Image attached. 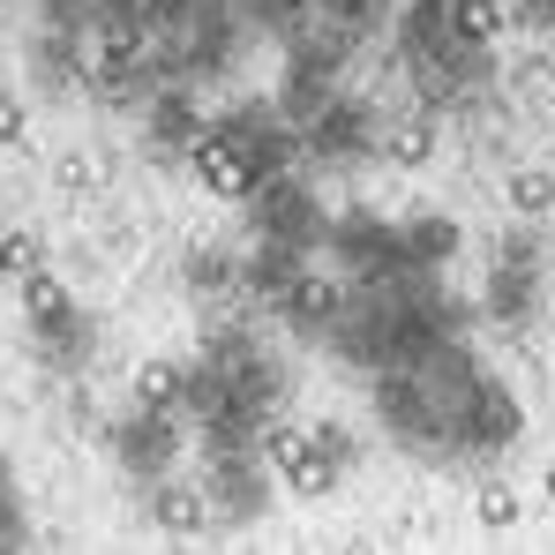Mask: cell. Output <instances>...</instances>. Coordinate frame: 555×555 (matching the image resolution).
Here are the masks:
<instances>
[{
  "label": "cell",
  "mask_w": 555,
  "mask_h": 555,
  "mask_svg": "<svg viewBox=\"0 0 555 555\" xmlns=\"http://www.w3.org/2000/svg\"><path fill=\"white\" fill-rule=\"evenodd\" d=\"M98 15V0H46V30H83Z\"/></svg>",
  "instance_id": "d4e9b609"
},
{
  "label": "cell",
  "mask_w": 555,
  "mask_h": 555,
  "mask_svg": "<svg viewBox=\"0 0 555 555\" xmlns=\"http://www.w3.org/2000/svg\"><path fill=\"white\" fill-rule=\"evenodd\" d=\"M23 503H15V473H8V459H0V548H23Z\"/></svg>",
  "instance_id": "44dd1931"
},
{
  "label": "cell",
  "mask_w": 555,
  "mask_h": 555,
  "mask_svg": "<svg viewBox=\"0 0 555 555\" xmlns=\"http://www.w3.org/2000/svg\"><path fill=\"white\" fill-rule=\"evenodd\" d=\"M443 23H451V38L459 46H495V30H503V0H443Z\"/></svg>",
  "instance_id": "5bb4252c"
},
{
  "label": "cell",
  "mask_w": 555,
  "mask_h": 555,
  "mask_svg": "<svg viewBox=\"0 0 555 555\" xmlns=\"http://www.w3.org/2000/svg\"><path fill=\"white\" fill-rule=\"evenodd\" d=\"M15 285H23V315H30V331H38V323H61V315L76 308V300H68V285L46 271V263H38V271H23Z\"/></svg>",
  "instance_id": "2e32d148"
},
{
  "label": "cell",
  "mask_w": 555,
  "mask_h": 555,
  "mask_svg": "<svg viewBox=\"0 0 555 555\" xmlns=\"http://www.w3.org/2000/svg\"><path fill=\"white\" fill-rule=\"evenodd\" d=\"M375 151H383L390 166H428V158H436V113L421 105V113H405V120H383V128H375Z\"/></svg>",
  "instance_id": "8fae6325"
},
{
  "label": "cell",
  "mask_w": 555,
  "mask_h": 555,
  "mask_svg": "<svg viewBox=\"0 0 555 555\" xmlns=\"http://www.w3.org/2000/svg\"><path fill=\"white\" fill-rule=\"evenodd\" d=\"M503 203H511L518 218H548V210H555V173H511Z\"/></svg>",
  "instance_id": "d6986e66"
},
{
  "label": "cell",
  "mask_w": 555,
  "mask_h": 555,
  "mask_svg": "<svg viewBox=\"0 0 555 555\" xmlns=\"http://www.w3.org/2000/svg\"><path fill=\"white\" fill-rule=\"evenodd\" d=\"M300 271H308V256H300V248H285V241H263V248H256V263L241 271V285H248L256 300H271V308H278V293H285V285H293Z\"/></svg>",
  "instance_id": "4fadbf2b"
},
{
  "label": "cell",
  "mask_w": 555,
  "mask_h": 555,
  "mask_svg": "<svg viewBox=\"0 0 555 555\" xmlns=\"http://www.w3.org/2000/svg\"><path fill=\"white\" fill-rule=\"evenodd\" d=\"M113 459L120 473H135V480H166L173 459H181V436H173V413H128L120 428H113Z\"/></svg>",
  "instance_id": "52a82bcc"
},
{
  "label": "cell",
  "mask_w": 555,
  "mask_h": 555,
  "mask_svg": "<svg viewBox=\"0 0 555 555\" xmlns=\"http://www.w3.org/2000/svg\"><path fill=\"white\" fill-rule=\"evenodd\" d=\"M38 353H46L53 369H76V361L91 353V323H83V308H68L61 323H38Z\"/></svg>",
  "instance_id": "9a60e30c"
},
{
  "label": "cell",
  "mask_w": 555,
  "mask_h": 555,
  "mask_svg": "<svg viewBox=\"0 0 555 555\" xmlns=\"http://www.w3.org/2000/svg\"><path fill=\"white\" fill-rule=\"evenodd\" d=\"M548 503H555V465H548Z\"/></svg>",
  "instance_id": "f546056e"
},
{
  "label": "cell",
  "mask_w": 555,
  "mask_h": 555,
  "mask_svg": "<svg viewBox=\"0 0 555 555\" xmlns=\"http://www.w3.org/2000/svg\"><path fill=\"white\" fill-rule=\"evenodd\" d=\"M518 428H526V413H518V398L503 390V383H473L459 405V459H495V451H511L518 443Z\"/></svg>",
  "instance_id": "5b68a950"
},
{
  "label": "cell",
  "mask_w": 555,
  "mask_h": 555,
  "mask_svg": "<svg viewBox=\"0 0 555 555\" xmlns=\"http://www.w3.org/2000/svg\"><path fill=\"white\" fill-rule=\"evenodd\" d=\"M256 451L278 465V480H285L293 495H331V480H338V465L323 459V443L300 436V428H285V421H263V428H256Z\"/></svg>",
  "instance_id": "8992f818"
},
{
  "label": "cell",
  "mask_w": 555,
  "mask_h": 555,
  "mask_svg": "<svg viewBox=\"0 0 555 555\" xmlns=\"http://www.w3.org/2000/svg\"><path fill=\"white\" fill-rule=\"evenodd\" d=\"M511 15H518L526 30H555V0H511Z\"/></svg>",
  "instance_id": "83f0119b"
},
{
  "label": "cell",
  "mask_w": 555,
  "mask_h": 555,
  "mask_svg": "<svg viewBox=\"0 0 555 555\" xmlns=\"http://www.w3.org/2000/svg\"><path fill=\"white\" fill-rule=\"evenodd\" d=\"M338 308H346V285L323 271H300L285 293H278V315L293 323V331H308V338H323L331 323H338Z\"/></svg>",
  "instance_id": "9c48e42d"
},
{
  "label": "cell",
  "mask_w": 555,
  "mask_h": 555,
  "mask_svg": "<svg viewBox=\"0 0 555 555\" xmlns=\"http://www.w3.org/2000/svg\"><path fill=\"white\" fill-rule=\"evenodd\" d=\"M195 135H203L195 98L188 91H151V143H158V151H188Z\"/></svg>",
  "instance_id": "7c38bea8"
},
{
  "label": "cell",
  "mask_w": 555,
  "mask_h": 555,
  "mask_svg": "<svg viewBox=\"0 0 555 555\" xmlns=\"http://www.w3.org/2000/svg\"><path fill=\"white\" fill-rule=\"evenodd\" d=\"M315 443H323V459L338 465V473L353 465V436H346V428H315Z\"/></svg>",
  "instance_id": "4316f807"
},
{
  "label": "cell",
  "mask_w": 555,
  "mask_h": 555,
  "mask_svg": "<svg viewBox=\"0 0 555 555\" xmlns=\"http://www.w3.org/2000/svg\"><path fill=\"white\" fill-rule=\"evenodd\" d=\"M8 143H23V98L15 91H0V151Z\"/></svg>",
  "instance_id": "484cf974"
},
{
  "label": "cell",
  "mask_w": 555,
  "mask_h": 555,
  "mask_svg": "<svg viewBox=\"0 0 555 555\" xmlns=\"http://www.w3.org/2000/svg\"><path fill=\"white\" fill-rule=\"evenodd\" d=\"M98 8H105V15H143L151 0H98Z\"/></svg>",
  "instance_id": "f1b7e54d"
},
{
  "label": "cell",
  "mask_w": 555,
  "mask_h": 555,
  "mask_svg": "<svg viewBox=\"0 0 555 555\" xmlns=\"http://www.w3.org/2000/svg\"><path fill=\"white\" fill-rule=\"evenodd\" d=\"M181 390H188V369H173V361L135 369V405L143 413H181Z\"/></svg>",
  "instance_id": "e0dca14e"
},
{
  "label": "cell",
  "mask_w": 555,
  "mask_h": 555,
  "mask_svg": "<svg viewBox=\"0 0 555 555\" xmlns=\"http://www.w3.org/2000/svg\"><path fill=\"white\" fill-rule=\"evenodd\" d=\"M188 158H195V173L210 195H225V203H248L256 181H263V166H256V143H248V128L241 120H218V128H203L195 143H188Z\"/></svg>",
  "instance_id": "3957f363"
},
{
  "label": "cell",
  "mask_w": 555,
  "mask_h": 555,
  "mask_svg": "<svg viewBox=\"0 0 555 555\" xmlns=\"http://www.w3.org/2000/svg\"><path fill=\"white\" fill-rule=\"evenodd\" d=\"M375 128H383V120H375L369 98H346V91H338L315 120H300V151H308V158H323V166H346V158L375 151Z\"/></svg>",
  "instance_id": "277c9868"
},
{
  "label": "cell",
  "mask_w": 555,
  "mask_h": 555,
  "mask_svg": "<svg viewBox=\"0 0 555 555\" xmlns=\"http://www.w3.org/2000/svg\"><path fill=\"white\" fill-rule=\"evenodd\" d=\"M188 285H195V293H225V285H233V256H218V248L188 256Z\"/></svg>",
  "instance_id": "ffe728a7"
},
{
  "label": "cell",
  "mask_w": 555,
  "mask_h": 555,
  "mask_svg": "<svg viewBox=\"0 0 555 555\" xmlns=\"http://www.w3.org/2000/svg\"><path fill=\"white\" fill-rule=\"evenodd\" d=\"M38 263H46V248H38V233H8V241H0V271H8V278L38 271Z\"/></svg>",
  "instance_id": "7402d4cb"
},
{
  "label": "cell",
  "mask_w": 555,
  "mask_h": 555,
  "mask_svg": "<svg viewBox=\"0 0 555 555\" xmlns=\"http://www.w3.org/2000/svg\"><path fill=\"white\" fill-rule=\"evenodd\" d=\"M248 203H256V241H285V248L315 256V241H323V210H315V195H308L300 173H263Z\"/></svg>",
  "instance_id": "6da1fadb"
},
{
  "label": "cell",
  "mask_w": 555,
  "mask_h": 555,
  "mask_svg": "<svg viewBox=\"0 0 555 555\" xmlns=\"http://www.w3.org/2000/svg\"><path fill=\"white\" fill-rule=\"evenodd\" d=\"M488 308H495V323L526 331V323H533V308H541V256H503V248H495Z\"/></svg>",
  "instance_id": "ba28073f"
},
{
  "label": "cell",
  "mask_w": 555,
  "mask_h": 555,
  "mask_svg": "<svg viewBox=\"0 0 555 555\" xmlns=\"http://www.w3.org/2000/svg\"><path fill=\"white\" fill-rule=\"evenodd\" d=\"M203 503L233 526L271 511V459L263 451H210L203 459Z\"/></svg>",
  "instance_id": "7a4b0ae2"
},
{
  "label": "cell",
  "mask_w": 555,
  "mask_h": 555,
  "mask_svg": "<svg viewBox=\"0 0 555 555\" xmlns=\"http://www.w3.org/2000/svg\"><path fill=\"white\" fill-rule=\"evenodd\" d=\"M203 511H210V503H203L195 488H158V495H151V518H158L166 533H203Z\"/></svg>",
  "instance_id": "ac0fdd59"
},
{
  "label": "cell",
  "mask_w": 555,
  "mask_h": 555,
  "mask_svg": "<svg viewBox=\"0 0 555 555\" xmlns=\"http://www.w3.org/2000/svg\"><path fill=\"white\" fill-rule=\"evenodd\" d=\"M459 241H465V233L443 218V210H421V218H405V225H398V248H405V263H413V271H443V263L459 256Z\"/></svg>",
  "instance_id": "30bf717a"
},
{
  "label": "cell",
  "mask_w": 555,
  "mask_h": 555,
  "mask_svg": "<svg viewBox=\"0 0 555 555\" xmlns=\"http://www.w3.org/2000/svg\"><path fill=\"white\" fill-rule=\"evenodd\" d=\"M480 526H488V533L518 526V495H511V488H480Z\"/></svg>",
  "instance_id": "cb8c5ba5"
},
{
  "label": "cell",
  "mask_w": 555,
  "mask_h": 555,
  "mask_svg": "<svg viewBox=\"0 0 555 555\" xmlns=\"http://www.w3.org/2000/svg\"><path fill=\"white\" fill-rule=\"evenodd\" d=\"M315 8H323L338 30H369L375 15H383V0H315Z\"/></svg>",
  "instance_id": "603a6c76"
}]
</instances>
